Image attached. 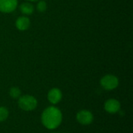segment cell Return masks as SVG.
<instances>
[{
  "mask_svg": "<svg viewBox=\"0 0 133 133\" xmlns=\"http://www.w3.org/2000/svg\"><path fill=\"white\" fill-rule=\"evenodd\" d=\"M62 120V112L55 105H51L44 108L41 115V122L43 126L48 130H55L58 128Z\"/></svg>",
  "mask_w": 133,
  "mask_h": 133,
  "instance_id": "1",
  "label": "cell"
},
{
  "mask_svg": "<svg viewBox=\"0 0 133 133\" xmlns=\"http://www.w3.org/2000/svg\"><path fill=\"white\" fill-rule=\"evenodd\" d=\"M64 133H67V132H64Z\"/></svg>",
  "mask_w": 133,
  "mask_h": 133,
  "instance_id": "15",
  "label": "cell"
},
{
  "mask_svg": "<svg viewBox=\"0 0 133 133\" xmlns=\"http://www.w3.org/2000/svg\"><path fill=\"white\" fill-rule=\"evenodd\" d=\"M100 84L103 89L105 90H115L118 85H119V79L118 78L112 74H108L104 76L101 80H100Z\"/></svg>",
  "mask_w": 133,
  "mask_h": 133,
  "instance_id": "3",
  "label": "cell"
},
{
  "mask_svg": "<svg viewBox=\"0 0 133 133\" xmlns=\"http://www.w3.org/2000/svg\"><path fill=\"white\" fill-rule=\"evenodd\" d=\"M37 9L40 12H44L47 9V3H46V2H44L43 0L38 2V3L37 5Z\"/></svg>",
  "mask_w": 133,
  "mask_h": 133,
  "instance_id": "12",
  "label": "cell"
},
{
  "mask_svg": "<svg viewBox=\"0 0 133 133\" xmlns=\"http://www.w3.org/2000/svg\"><path fill=\"white\" fill-rule=\"evenodd\" d=\"M104 108L108 114H116L121 110V103L117 99L110 98L104 102Z\"/></svg>",
  "mask_w": 133,
  "mask_h": 133,
  "instance_id": "5",
  "label": "cell"
},
{
  "mask_svg": "<svg viewBox=\"0 0 133 133\" xmlns=\"http://www.w3.org/2000/svg\"><path fill=\"white\" fill-rule=\"evenodd\" d=\"M9 94L11 97V98L14 100H18L19 97L21 96V90L17 87H12L9 90Z\"/></svg>",
  "mask_w": 133,
  "mask_h": 133,
  "instance_id": "10",
  "label": "cell"
},
{
  "mask_svg": "<svg viewBox=\"0 0 133 133\" xmlns=\"http://www.w3.org/2000/svg\"><path fill=\"white\" fill-rule=\"evenodd\" d=\"M52 133H58V132H52Z\"/></svg>",
  "mask_w": 133,
  "mask_h": 133,
  "instance_id": "14",
  "label": "cell"
},
{
  "mask_svg": "<svg viewBox=\"0 0 133 133\" xmlns=\"http://www.w3.org/2000/svg\"><path fill=\"white\" fill-rule=\"evenodd\" d=\"M76 119L77 122L82 125H90L93 123L94 120V116L93 113L89 110L83 109L77 112L76 115Z\"/></svg>",
  "mask_w": 133,
  "mask_h": 133,
  "instance_id": "4",
  "label": "cell"
},
{
  "mask_svg": "<svg viewBox=\"0 0 133 133\" xmlns=\"http://www.w3.org/2000/svg\"><path fill=\"white\" fill-rule=\"evenodd\" d=\"M47 98L48 102L51 105H56L62 99V92L59 88L57 87L51 88L48 93Z\"/></svg>",
  "mask_w": 133,
  "mask_h": 133,
  "instance_id": "6",
  "label": "cell"
},
{
  "mask_svg": "<svg viewBox=\"0 0 133 133\" xmlns=\"http://www.w3.org/2000/svg\"><path fill=\"white\" fill-rule=\"evenodd\" d=\"M17 104L19 109H21L22 111L30 112L34 111L37 108L38 105V101L37 98L33 95L25 94L21 95L19 97Z\"/></svg>",
  "mask_w": 133,
  "mask_h": 133,
  "instance_id": "2",
  "label": "cell"
},
{
  "mask_svg": "<svg viewBox=\"0 0 133 133\" xmlns=\"http://www.w3.org/2000/svg\"><path fill=\"white\" fill-rule=\"evenodd\" d=\"M21 12L24 15H31L34 12V5L30 2H23L19 5Z\"/></svg>",
  "mask_w": 133,
  "mask_h": 133,
  "instance_id": "9",
  "label": "cell"
},
{
  "mask_svg": "<svg viewBox=\"0 0 133 133\" xmlns=\"http://www.w3.org/2000/svg\"><path fill=\"white\" fill-rule=\"evenodd\" d=\"M9 115V111L6 107L0 106V122H5Z\"/></svg>",
  "mask_w": 133,
  "mask_h": 133,
  "instance_id": "11",
  "label": "cell"
},
{
  "mask_svg": "<svg viewBox=\"0 0 133 133\" xmlns=\"http://www.w3.org/2000/svg\"><path fill=\"white\" fill-rule=\"evenodd\" d=\"M18 5L17 0H0V12L9 13L14 11Z\"/></svg>",
  "mask_w": 133,
  "mask_h": 133,
  "instance_id": "7",
  "label": "cell"
},
{
  "mask_svg": "<svg viewBox=\"0 0 133 133\" xmlns=\"http://www.w3.org/2000/svg\"><path fill=\"white\" fill-rule=\"evenodd\" d=\"M28 1H30V2H36V1H37V0H28Z\"/></svg>",
  "mask_w": 133,
  "mask_h": 133,
  "instance_id": "13",
  "label": "cell"
},
{
  "mask_svg": "<svg viewBox=\"0 0 133 133\" xmlns=\"http://www.w3.org/2000/svg\"><path fill=\"white\" fill-rule=\"evenodd\" d=\"M30 26V20L26 16H19L16 21V26L18 30L23 31L27 30Z\"/></svg>",
  "mask_w": 133,
  "mask_h": 133,
  "instance_id": "8",
  "label": "cell"
}]
</instances>
